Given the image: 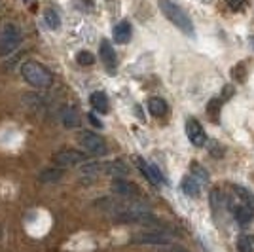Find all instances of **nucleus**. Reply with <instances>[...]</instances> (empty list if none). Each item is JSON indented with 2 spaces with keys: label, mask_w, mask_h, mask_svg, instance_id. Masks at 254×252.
Instances as JSON below:
<instances>
[{
  "label": "nucleus",
  "mask_w": 254,
  "mask_h": 252,
  "mask_svg": "<svg viewBox=\"0 0 254 252\" xmlns=\"http://www.w3.org/2000/svg\"><path fill=\"white\" fill-rule=\"evenodd\" d=\"M131 23L129 21H120L114 27V40L116 44H127L131 40Z\"/></svg>",
  "instance_id": "13"
},
{
  "label": "nucleus",
  "mask_w": 254,
  "mask_h": 252,
  "mask_svg": "<svg viewBox=\"0 0 254 252\" xmlns=\"http://www.w3.org/2000/svg\"><path fill=\"white\" fill-rule=\"evenodd\" d=\"M76 61L80 64H93V61H95V55L91 52H80L78 55H76Z\"/></svg>",
  "instance_id": "23"
},
{
  "label": "nucleus",
  "mask_w": 254,
  "mask_h": 252,
  "mask_svg": "<svg viewBox=\"0 0 254 252\" xmlns=\"http://www.w3.org/2000/svg\"><path fill=\"white\" fill-rule=\"evenodd\" d=\"M21 42V32L19 29L15 27V25H4L2 27V31H0V53L2 55H6V53L13 52L17 46Z\"/></svg>",
  "instance_id": "3"
},
{
  "label": "nucleus",
  "mask_w": 254,
  "mask_h": 252,
  "mask_svg": "<svg viewBox=\"0 0 254 252\" xmlns=\"http://www.w3.org/2000/svg\"><path fill=\"white\" fill-rule=\"evenodd\" d=\"M99 55H101V61H103V64H105L106 68L112 72V70L116 68L118 59H116V52H114L112 44L108 42V40H103V42H101V48H99Z\"/></svg>",
  "instance_id": "9"
},
{
  "label": "nucleus",
  "mask_w": 254,
  "mask_h": 252,
  "mask_svg": "<svg viewBox=\"0 0 254 252\" xmlns=\"http://www.w3.org/2000/svg\"><path fill=\"white\" fill-rule=\"evenodd\" d=\"M61 118H63L64 127H76L78 124H80V120H78V112L72 110V108H64Z\"/></svg>",
  "instance_id": "21"
},
{
  "label": "nucleus",
  "mask_w": 254,
  "mask_h": 252,
  "mask_svg": "<svg viewBox=\"0 0 254 252\" xmlns=\"http://www.w3.org/2000/svg\"><path fill=\"white\" fill-rule=\"evenodd\" d=\"M230 210H232L233 218L239 222L241 226H247L249 222L253 220V209H249L241 201H237V203L230 201Z\"/></svg>",
  "instance_id": "10"
},
{
  "label": "nucleus",
  "mask_w": 254,
  "mask_h": 252,
  "mask_svg": "<svg viewBox=\"0 0 254 252\" xmlns=\"http://www.w3.org/2000/svg\"><path fill=\"white\" fill-rule=\"evenodd\" d=\"M237 251L239 252H254V235L251 233H243L237 239Z\"/></svg>",
  "instance_id": "18"
},
{
  "label": "nucleus",
  "mask_w": 254,
  "mask_h": 252,
  "mask_svg": "<svg viewBox=\"0 0 254 252\" xmlns=\"http://www.w3.org/2000/svg\"><path fill=\"white\" fill-rule=\"evenodd\" d=\"M112 191H116L118 195H122V197H129V199L140 195V191H138V188L133 182H127V180H122V179L112 182Z\"/></svg>",
  "instance_id": "11"
},
{
  "label": "nucleus",
  "mask_w": 254,
  "mask_h": 252,
  "mask_svg": "<svg viewBox=\"0 0 254 252\" xmlns=\"http://www.w3.org/2000/svg\"><path fill=\"white\" fill-rule=\"evenodd\" d=\"M186 135H188V138H190V142L193 146H203L205 140H207V135L203 131L201 124L195 118H188V122H186Z\"/></svg>",
  "instance_id": "7"
},
{
  "label": "nucleus",
  "mask_w": 254,
  "mask_h": 252,
  "mask_svg": "<svg viewBox=\"0 0 254 252\" xmlns=\"http://www.w3.org/2000/svg\"><path fill=\"white\" fill-rule=\"evenodd\" d=\"M232 95H233L232 85H226V87H224V97H222V103H224V101H226V99H230V97H232Z\"/></svg>",
  "instance_id": "25"
},
{
  "label": "nucleus",
  "mask_w": 254,
  "mask_h": 252,
  "mask_svg": "<svg viewBox=\"0 0 254 252\" xmlns=\"http://www.w3.org/2000/svg\"><path fill=\"white\" fill-rule=\"evenodd\" d=\"M226 2H228V6L233 11H241L245 8V4H247V0H226Z\"/></svg>",
  "instance_id": "24"
},
{
  "label": "nucleus",
  "mask_w": 254,
  "mask_h": 252,
  "mask_svg": "<svg viewBox=\"0 0 254 252\" xmlns=\"http://www.w3.org/2000/svg\"><path fill=\"white\" fill-rule=\"evenodd\" d=\"M233 191H235L237 199L241 201L243 205H247L249 209L254 210V193L251 191V189L243 188V186H233Z\"/></svg>",
  "instance_id": "16"
},
{
  "label": "nucleus",
  "mask_w": 254,
  "mask_h": 252,
  "mask_svg": "<svg viewBox=\"0 0 254 252\" xmlns=\"http://www.w3.org/2000/svg\"><path fill=\"white\" fill-rule=\"evenodd\" d=\"M233 80H237L239 84H243L247 80V66H245V63H239L233 68Z\"/></svg>",
  "instance_id": "22"
},
{
  "label": "nucleus",
  "mask_w": 254,
  "mask_h": 252,
  "mask_svg": "<svg viewBox=\"0 0 254 252\" xmlns=\"http://www.w3.org/2000/svg\"><path fill=\"white\" fill-rule=\"evenodd\" d=\"M131 241L137 245H169L171 239L161 231H142V233L133 235Z\"/></svg>",
  "instance_id": "6"
},
{
  "label": "nucleus",
  "mask_w": 254,
  "mask_h": 252,
  "mask_svg": "<svg viewBox=\"0 0 254 252\" xmlns=\"http://www.w3.org/2000/svg\"><path fill=\"white\" fill-rule=\"evenodd\" d=\"M21 76L32 85V87H50L53 82L52 72L36 61H27L21 66Z\"/></svg>",
  "instance_id": "2"
},
{
  "label": "nucleus",
  "mask_w": 254,
  "mask_h": 252,
  "mask_svg": "<svg viewBox=\"0 0 254 252\" xmlns=\"http://www.w3.org/2000/svg\"><path fill=\"white\" fill-rule=\"evenodd\" d=\"M148 110L150 114L154 116V118H163V116L167 114V103L163 101V99H159V97H152L148 101Z\"/></svg>",
  "instance_id": "14"
},
{
  "label": "nucleus",
  "mask_w": 254,
  "mask_h": 252,
  "mask_svg": "<svg viewBox=\"0 0 254 252\" xmlns=\"http://www.w3.org/2000/svg\"><path fill=\"white\" fill-rule=\"evenodd\" d=\"M52 161L59 167H74V165L85 163V156L76 150H59L52 156Z\"/></svg>",
  "instance_id": "5"
},
{
  "label": "nucleus",
  "mask_w": 254,
  "mask_h": 252,
  "mask_svg": "<svg viewBox=\"0 0 254 252\" xmlns=\"http://www.w3.org/2000/svg\"><path fill=\"white\" fill-rule=\"evenodd\" d=\"M44 21H46V25H48L52 31H57V29L61 27V17H59V13L55 10L44 11Z\"/></svg>",
  "instance_id": "19"
},
{
  "label": "nucleus",
  "mask_w": 254,
  "mask_h": 252,
  "mask_svg": "<svg viewBox=\"0 0 254 252\" xmlns=\"http://www.w3.org/2000/svg\"><path fill=\"white\" fill-rule=\"evenodd\" d=\"M253 44H254V40H253Z\"/></svg>",
  "instance_id": "27"
},
{
  "label": "nucleus",
  "mask_w": 254,
  "mask_h": 252,
  "mask_svg": "<svg viewBox=\"0 0 254 252\" xmlns=\"http://www.w3.org/2000/svg\"><path fill=\"white\" fill-rule=\"evenodd\" d=\"M220 108H222V99H211L207 105V114L211 116V120L216 124L218 116H220Z\"/></svg>",
  "instance_id": "20"
},
{
  "label": "nucleus",
  "mask_w": 254,
  "mask_h": 252,
  "mask_svg": "<svg viewBox=\"0 0 254 252\" xmlns=\"http://www.w3.org/2000/svg\"><path fill=\"white\" fill-rule=\"evenodd\" d=\"M182 191L186 195H190V197H197L199 195V184H197V180L193 179V177H186V179L182 180Z\"/></svg>",
  "instance_id": "17"
},
{
  "label": "nucleus",
  "mask_w": 254,
  "mask_h": 252,
  "mask_svg": "<svg viewBox=\"0 0 254 252\" xmlns=\"http://www.w3.org/2000/svg\"><path fill=\"white\" fill-rule=\"evenodd\" d=\"M78 142H80L89 154H93V156H103V154H106L105 138L101 137V135H97V133L82 131V133L78 135Z\"/></svg>",
  "instance_id": "4"
},
{
  "label": "nucleus",
  "mask_w": 254,
  "mask_h": 252,
  "mask_svg": "<svg viewBox=\"0 0 254 252\" xmlns=\"http://www.w3.org/2000/svg\"><path fill=\"white\" fill-rule=\"evenodd\" d=\"M63 177H64L63 167H48L38 175V180L42 184H55V182H59Z\"/></svg>",
  "instance_id": "12"
},
{
  "label": "nucleus",
  "mask_w": 254,
  "mask_h": 252,
  "mask_svg": "<svg viewBox=\"0 0 254 252\" xmlns=\"http://www.w3.org/2000/svg\"><path fill=\"white\" fill-rule=\"evenodd\" d=\"M137 163H138V169H140V173L146 177V180H150L154 186H159V184H163L165 180L161 177V173H159V169L156 165H152L148 161H144V159L137 158Z\"/></svg>",
  "instance_id": "8"
},
{
  "label": "nucleus",
  "mask_w": 254,
  "mask_h": 252,
  "mask_svg": "<svg viewBox=\"0 0 254 252\" xmlns=\"http://www.w3.org/2000/svg\"><path fill=\"white\" fill-rule=\"evenodd\" d=\"M89 120H91V124H93V126L103 127V124H101V122H99V120H97V118H95V116H93V114H89Z\"/></svg>",
  "instance_id": "26"
},
{
  "label": "nucleus",
  "mask_w": 254,
  "mask_h": 252,
  "mask_svg": "<svg viewBox=\"0 0 254 252\" xmlns=\"http://www.w3.org/2000/svg\"><path fill=\"white\" fill-rule=\"evenodd\" d=\"M159 10L161 13L169 19L177 29L184 32V34H188V36H193V23L191 19L188 17V13L182 10L180 6H177L175 2H171V0H159Z\"/></svg>",
  "instance_id": "1"
},
{
  "label": "nucleus",
  "mask_w": 254,
  "mask_h": 252,
  "mask_svg": "<svg viewBox=\"0 0 254 252\" xmlns=\"http://www.w3.org/2000/svg\"><path fill=\"white\" fill-rule=\"evenodd\" d=\"M89 103H91V106L95 108L99 114H106V112H108V99H106V95L103 93V91H95V93H91Z\"/></svg>",
  "instance_id": "15"
}]
</instances>
